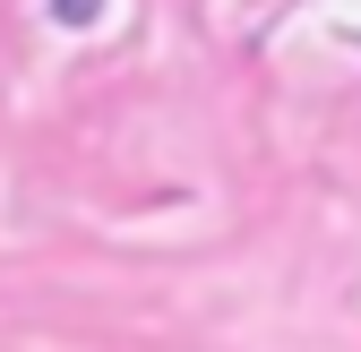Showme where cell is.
I'll return each mask as SVG.
<instances>
[{
    "label": "cell",
    "mask_w": 361,
    "mask_h": 352,
    "mask_svg": "<svg viewBox=\"0 0 361 352\" xmlns=\"http://www.w3.org/2000/svg\"><path fill=\"white\" fill-rule=\"evenodd\" d=\"M95 9H104V0H52V18H61V26H86Z\"/></svg>",
    "instance_id": "1"
}]
</instances>
